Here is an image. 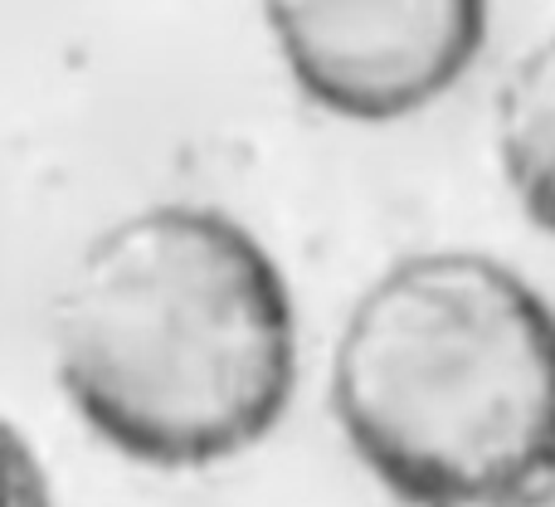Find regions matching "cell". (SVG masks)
Masks as SVG:
<instances>
[{
	"mask_svg": "<svg viewBox=\"0 0 555 507\" xmlns=\"http://www.w3.org/2000/svg\"><path fill=\"white\" fill-rule=\"evenodd\" d=\"M49 356L107 449L152 469H210L269 440L293 401V288L234 215L142 205L68 264Z\"/></svg>",
	"mask_w": 555,
	"mask_h": 507,
	"instance_id": "6da1fadb",
	"label": "cell"
},
{
	"mask_svg": "<svg viewBox=\"0 0 555 507\" xmlns=\"http://www.w3.org/2000/svg\"><path fill=\"white\" fill-rule=\"evenodd\" d=\"M263 20L297 93L346 123L420 113L488 49L478 0H283Z\"/></svg>",
	"mask_w": 555,
	"mask_h": 507,
	"instance_id": "3957f363",
	"label": "cell"
},
{
	"mask_svg": "<svg viewBox=\"0 0 555 507\" xmlns=\"http://www.w3.org/2000/svg\"><path fill=\"white\" fill-rule=\"evenodd\" d=\"M326 391L404 507L555 503V307L502 258H395L346 313Z\"/></svg>",
	"mask_w": 555,
	"mask_h": 507,
	"instance_id": "7a4b0ae2",
	"label": "cell"
},
{
	"mask_svg": "<svg viewBox=\"0 0 555 507\" xmlns=\"http://www.w3.org/2000/svg\"><path fill=\"white\" fill-rule=\"evenodd\" d=\"M0 507H59L44 459L10 415H0Z\"/></svg>",
	"mask_w": 555,
	"mask_h": 507,
	"instance_id": "5b68a950",
	"label": "cell"
},
{
	"mask_svg": "<svg viewBox=\"0 0 555 507\" xmlns=\"http://www.w3.org/2000/svg\"><path fill=\"white\" fill-rule=\"evenodd\" d=\"M498 156L517 205L555 240V29L502 78Z\"/></svg>",
	"mask_w": 555,
	"mask_h": 507,
	"instance_id": "277c9868",
	"label": "cell"
}]
</instances>
